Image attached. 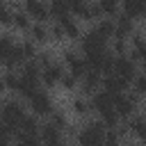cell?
I'll return each instance as SVG.
<instances>
[{
    "label": "cell",
    "mask_w": 146,
    "mask_h": 146,
    "mask_svg": "<svg viewBox=\"0 0 146 146\" xmlns=\"http://www.w3.org/2000/svg\"><path fill=\"white\" fill-rule=\"evenodd\" d=\"M89 0H66V5H68V11H73V14H78L80 11V7L82 5H87Z\"/></svg>",
    "instance_id": "cell-38"
},
{
    "label": "cell",
    "mask_w": 146,
    "mask_h": 146,
    "mask_svg": "<svg viewBox=\"0 0 146 146\" xmlns=\"http://www.w3.org/2000/svg\"><path fill=\"white\" fill-rule=\"evenodd\" d=\"M132 32H135V21L128 18L125 14H116V18H114V36L128 39Z\"/></svg>",
    "instance_id": "cell-11"
},
{
    "label": "cell",
    "mask_w": 146,
    "mask_h": 146,
    "mask_svg": "<svg viewBox=\"0 0 146 146\" xmlns=\"http://www.w3.org/2000/svg\"><path fill=\"white\" fill-rule=\"evenodd\" d=\"M11 46H14L11 34H0V64H5V59H7L9 50H11Z\"/></svg>",
    "instance_id": "cell-28"
},
{
    "label": "cell",
    "mask_w": 146,
    "mask_h": 146,
    "mask_svg": "<svg viewBox=\"0 0 146 146\" xmlns=\"http://www.w3.org/2000/svg\"><path fill=\"white\" fill-rule=\"evenodd\" d=\"M48 39H52V41H62V39H66V36H64V30H62L59 23H55V25L48 30Z\"/></svg>",
    "instance_id": "cell-36"
},
{
    "label": "cell",
    "mask_w": 146,
    "mask_h": 146,
    "mask_svg": "<svg viewBox=\"0 0 146 146\" xmlns=\"http://www.w3.org/2000/svg\"><path fill=\"white\" fill-rule=\"evenodd\" d=\"M27 100H30V110H32L34 116H48L52 112V98L41 89H36Z\"/></svg>",
    "instance_id": "cell-6"
},
{
    "label": "cell",
    "mask_w": 146,
    "mask_h": 146,
    "mask_svg": "<svg viewBox=\"0 0 146 146\" xmlns=\"http://www.w3.org/2000/svg\"><path fill=\"white\" fill-rule=\"evenodd\" d=\"M137 103H139V96H135V94H116V96H112V107H114V112L119 114V119H128V116H132L135 112H137Z\"/></svg>",
    "instance_id": "cell-3"
},
{
    "label": "cell",
    "mask_w": 146,
    "mask_h": 146,
    "mask_svg": "<svg viewBox=\"0 0 146 146\" xmlns=\"http://www.w3.org/2000/svg\"><path fill=\"white\" fill-rule=\"evenodd\" d=\"M119 2H121V0H98L96 5H98V9H100L103 16L114 18V16L119 14Z\"/></svg>",
    "instance_id": "cell-23"
},
{
    "label": "cell",
    "mask_w": 146,
    "mask_h": 146,
    "mask_svg": "<svg viewBox=\"0 0 146 146\" xmlns=\"http://www.w3.org/2000/svg\"><path fill=\"white\" fill-rule=\"evenodd\" d=\"M2 78H5V87H7V91H14L16 84H18V75H16L14 71H7V73H2Z\"/></svg>",
    "instance_id": "cell-34"
},
{
    "label": "cell",
    "mask_w": 146,
    "mask_h": 146,
    "mask_svg": "<svg viewBox=\"0 0 146 146\" xmlns=\"http://www.w3.org/2000/svg\"><path fill=\"white\" fill-rule=\"evenodd\" d=\"M14 141H16V146H41L39 135H30V132H21V130H16Z\"/></svg>",
    "instance_id": "cell-21"
},
{
    "label": "cell",
    "mask_w": 146,
    "mask_h": 146,
    "mask_svg": "<svg viewBox=\"0 0 146 146\" xmlns=\"http://www.w3.org/2000/svg\"><path fill=\"white\" fill-rule=\"evenodd\" d=\"M48 14L55 16V18H62L64 14H71V11H68L66 0H50V2H48Z\"/></svg>",
    "instance_id": "cell-25"
},
{
    "label": "cell",
    "mask_w": 146,
    "mask_h": 146,
    "mask_svg": "<svg viewBox=\"0 0 146 146\" xmlns=\"http://www.w3.org/2000/svg\"><path fill=\"white\" fill-rule=\"evenodd\" d=\"M78 18H82V21H98L103 14H100V9H98V5L96 2H87V5H82L80 7V11L75 14Z\"/></svg>",
    "instance_id": "cell-18"
},
{
    "label": "cell",
    "mask_w": 146,
    "mask_h": 146,
    "mask_svg": "<svg viewBox=\"0 0 146 146\" xmlns=\"http://www.w3.org/2000/svg\"><path fill=\"white\" fill-rule=\"evenodd\" d=\"M100 87H103V91H107L110 96H116V94H121V91L128 89V82H125L123 78L114 75V73H107V75H100Z\"/></svg>",
    "instance_id": "cell-9"
},
{
    "label": "cell",
    "mask_w": 146,
    "mask_h": 146,
    "mask_svg": "<svg viewBox=\"0 0 146 146\" xmlns=\"http://www.w3.org/2000/svg\"><path fill=\"white\" fill-rule=\"evenodd\" d=\"M103 146H121V130L107 128L103 135Z\"/></svg>",
    "instance_id": "cell-27"
},
{
    "label": "cell",
    "mask_w": 146,
    "mask_h": 146,
    "mask_svg": "<svg viewBox=\"0 0 146 146\" xmlns=\"http://www.w3.org/2000/svg\"><path fill=\"white\" fill-rule=\"evenodd\" d=\"M59 84H62L66 91H71V89H75V87H78V78H75V75H71V73H62Z\"/></svg>",
    "instance_id": "cell-31"
},
{
    "label": "cell",
    "mask_w": 146,
    "mask_h": 146,
    "mask_svg": "<svg viewBox=\"0 0 146 146\" xmlns=\"http://www.w3.org/2000/svg\"><path fill=\"white\" fill-rule=\"evenodd\" d=\"M80 80H82V94H84V96H91V94L100 87V73L94 71V68H87V73H84Z\"/></svg>",
    "instance_id": "cell-12"
},
{
    "label": "cell",
    "mask_w": 146,
    "mask_h": 146,
    "mask_svg": "<svg viewBox=\"0 0 146 146\" xmlns=\"http://www.w3.org/2000/svg\"><path fill=\"white\" fill-rule=\"evenodd\" d=\"M130 84H132V94L141 98V96H144V91H146V78H144V73H139V71H137V75L132 78V82H130Z\"/></svg>",
    "instance_id": "cell-29"
},
{
    "label": "cell",
    "mask_w": 146,
    "mask_h": 146,
    "mask_svg": "<svg viewBox=\"0 0 146 146\" xmlns=\"http://www.w3.org/2000/svg\"><path fill=\"white\" fill-rule=\"evenodd\" d=\"M34 59H36V64H39V66H46V64H50V62H52V52H50V50H41V52H36V55H34Z\"/></svg>",
    "instance_id": "cell-37"
},
{
    "label": "cell",
    "mask_w": 146,
    "mask_h": 146,
    "mask_svg": "<svg viewBox=\"0 0 146 146\" xmlns=\"http://www.w3.org/2000/svg\"><path fill=\"white\" fill-rule=\"evenodd\" d=\"M18 130L21 132H30V135H39V121H36V116L32 114V116H23L21 119V123H18Z\"/></svg>",
    "instance_id": "cell-22"
},
{
    "label": "cell",
    "mask_w": 146,
    "mask_h": 146,
    "mask_svg": "<svg viewBox=\"0 0 146 146\" xmlns=\"http://www.w3.org/2000/svg\"><path fill=\"white\" fill-rule=\"evenodd\" d=\"M91 110H96V112H103V110H107V107H112V96L107 94V91H103V89H96L94 94H91Z\"/></svg>",
    "instance_id": "cell-16"
},
{
    "label": "cell",
    "mask_w": 146,
    "mask_h": 146,
    "mask_svg": "<svg viewBox=\"0 0 146 146\" xmlns=\"http://www.w3.org/2000/svg\"><path fill=\"white\" fill-rule=\"evenodd\" d=\"M62 73H64L62 64H57V62H50V64L41 66V75H39V80H41L46 87H55V84H59V78H62Z\"/></svg>",
    "instance_id": "cell-8"
},
{
    "label": "cell",
    "mask_w": 146,
    "mask_h": 146,
    "mask_svg": "<svg viewBox=\"0 0 146 146\" xmlns=\"http://www.w3.org/2000/svg\"><path fill=\"white\" fill-rule=\"evenodd\" d=\"M119 7H121L123 14H125L128 18H132V21H137V18L144 16V0H121Z\"/></svg>",
    "instance_id": "cell-13"
},
{
    "label": "cell",
    "mask_w": 146,
    "mask_h": 146,
    "mask_svg": "<svg viewBox=\"0 0 146 146\" xmlns=\"http://www.w3.org/2000/svg\"><path fill=\"white\" fill-rule=\"evenodd\" d=\"M2 91H7V87H5V78L0 75V94H2Z\"/></svg>",
    "instance_id": "cell-39"
},
{
    "label": "cell",
    "mask_w": 146,
    "mask_h": 146,
    "mask_svg": "<svg viewBox=\"0 0 146 146\" xmlns=\"http://www.w3.org/2000/svg\"><path fill=\"white\" fill-rule=\"evenodd\" d=\"M80 46H82V52H84V55L107 50V41H105V39H103L96 30H89V32L80 34Z\"/></svg>",
    "instance_id": "cell-5"
},
{
    "label": "cell",
    "mask_w": 146,
    "mask_h": 146,
    "mask_svg": "<svg viewBox=\"0 0 146 146\" xmlns=\"http://www.w3.org/2000/svg\"><path fill=\"white\" fill-rule=\"evenodd\" d=\"M23 62H25V55H23V50H21V43H14L11 50H9V55H7V59H5V64H7L9 71H14V68L21 66Z\"/></svg>",
    "instance_id": "cell-17"
},
{
    "label": "cell",
    "mask_w": 146,
    "mask_h": 146,
    "mask_svg": "<svg viewBox=\"0 0 146 146\" xmlns=\"http://www.w3.org/2000/svg\"><path fill=\"white\" fill-rule=\"evenodd\" d=\"M21 50H23L25 59H34V55H36V43L27 39V41H23V43H21Z\"/></svg>",
    "instance_id": "cell-32"
},
{
    "label": "cell",
    "mask_w": 146,
    "mask_h": 146,
    "mask_svg": "<svg viewBox=\"0 0 146 146\" xmlns=\"http://www.w3.org/2000/svg\"><path fill=\"white\" fill-rule=\"evenodd\" d=\"M39 139H41L43 146H52V144L62 141V130H59L52 121H48V123H39Z\"/></svg>",
    "instance_id": "cell-10"
},
{
    "label": "cell",
    "mask_w": 146,
    "mask_h": 146,
    "mask_svg": "<svg viewBox=\"0 0 146 146\" xmlns=\"http://www.w3.org/2000/svg\"><path fill=\"white\" fill-rule=\"evenodd\" d=\"M27 30H30V41H34V43L48 41V27H46L43 23H34V25H30Z\"/></svg>",
    "instance_id": "cell-19"
},
{
    "label": "cell",
    "mask_w": 146,
    "mask_h": 146,
    "mask_svg": "<svg viewBox=\"0 0 146 146\" xmlns=\"http://www.w3.org/2000/svg\"><path fill=\"white\" fill-rule=\"evenodd\" d=\"M14 137V130H9L2 121H0V146H9V139Z\"/></svg>",
    "instance_id": "cell-35"
},
{
    "label": "cell",
    "mask_w": 146,
    "mask_h": 146,
    "mask_svg": "<svg viewBox=\"0 0 146 146\" xmlns=\"http://www.w3.org/2000/svg\"><path fill=\"white\" fill-rule=\"evenodd\" d=\"M112 73H114V75H119V78H123V80L130 84V82H132V78L137 75V64H135L130 57H125V55H114Z\"/></svg>",
    "instance_id": "cell-4"
},
{
    "label": "cell",
    "mask_w": 146,
    "mask_h": 146,
    "mask_svg": "<svg viewBox=\"0 0 146 146\" xmlns=\"http://www.w3.org/2000/svg\"><path fill=\"white\" fill-rule=\"evenodd\" d=\"M11 16H14V9L9 5H0V25H11Z\"/></svg>",
    "instance_id": "cell-33"
},
{
    "label": "cell",
    "mask_w": 146,
    "mask_h": 146,
    "mask_svg": "<svg viewBox=\"0 0 146 146\" xmlns=\"http://www.w3.org/2000/svg\"><path fill=\"white\" fill-rule=\"evenodd\" d=\"M23 7H25V14L30 18H36V23H43V21L50 18L48 5L43 0H23Z\"/></svg>",
    "instance_id": "cell-7"
},
{
    "label": "cell",
    "mask_w": 146,
    "mask_h": 146,
    "mask_svg": "<svg viewBox=\"0 0 146 146\" xmlns=\"http://www.w3.org/2000/svg\"><path fill=\"white\" fill-rule=\"evenodd\" d=\"M57 23L62 25V30H64V36L66 39H80V27H78V23L73 21V16L71 14H64L62 18H57Z\"/></svg>",
    "instance_id": "cell-15"
},
{
    "label": "cell",
    "mask_w": 146,
    "mask_h": 146,
    "mask_svg": "<svg viewBox=\"0 0 146 146\" xmlns=\"http://www.w3.org/2000/svg\"><path fill=\"white\" fill-rule=\"evenodd\" d=\"M71 110H73V114H78V116H84V114H89L91 105H89V100H87V98L78 96V98H73V100H71Z\"/></svg>",
    "instance_id": "cell-26"
},
{
    "label": "cell",
    "mask_w": 146,
    "mask_h": 146,
    "mask_svg": "<svg viewBox=\"0 0 146 146\" xmlns=\"http://www.w3.org/2000/svg\"><path fill=\"white\" fill-rule=\"evenodd\" d=\"M11 25L18 27V30H27V27H30V16H27L25 11H14V16H11Z\"/></svg>",
    "instance_id": "cell-30"
},
{
    "label": "cell",
    "mask_w": 146,
    "mask_h": 146,
    "mask_svg": "<svg viewBox=\"0 0 146 146\" xmlns=\"http://www.w3.org/2000/svg\"><path fill=\"white\" fill-rule=\"evenodd\" d=\"M39 75H41V66L36 64V59H25L21 64V78L23 80H30V82L39 84Z\"/></svg>",
    "instance_id": "cell-14"
},
{
    "label": "cell",
    "mask_w": 146,
    "mask_h": 146,
    "mask_svg": "<svg viewBox=\"0 0 146 146\" xmlns=\"http://www.w3.org/2000/svg\"><path fill=\"white\" fill-rule=\"evenodd\" d=\"M0 5H2V0H0Z\"/></svg>",
    "instance_id": "cell-40"
},
{
    "label": "cell",
    "mask_w": 146,
    "mask_h": 146,
    "mask_svg": "<svg viewBox=\"0 0 146 146\" xmlns=\"http://www.w3.org/2000/svg\"><path fill=\"white\" fill-rule=\"evenodd\" d=\"M105 41H110L112 36H114V21H110V18H103V21H98V25L94 27Z\"/></svg>",
    "instance_id": "cell-24"
},
{
    "label": "cell",
    "mask_w": 146,
    "mask_h": 146,
    "mask_svg": "<svg viewBox=\"0 0 146 146\" xmlns=\"http://www.w3.org/2000/svg\"><path fill=\"white\" fill-rule=\"evenodd\" d=\"M25 116V110H23V103L21 100H16V98H11V100H5L2 105H0V121L9 128V130H18V123H21V119Z\"/></svg>",
    "instance_id": "cell-2"
},
{
    "label": "cell",
    "mask_w": 146,
    "mask_h": 146,
    "mask_svg": "<svg viewBox=\"0 0 146 146\" xmlns=\"http://www.w3.org/2000/svg\"><path fill=\"white\" fill-rule=\"evenodd\" d=\"M105 125H103V121L98 119V121H89L82 130H78L75 132V137H78V146H103V135H105Z\"/></svg>",
    "instance_id": "cell-1"
},
{
    "label": "cell",
    "mask_w": 146,
    "mask_h": 146,
    "mask_svg": "<svg viewBox=\"0 0 146 146\" xmlns=\"http://www.w3.org/2000/svg\"><path fill=\"white\" fill-rule=\"evenodd\" d=\"M36 89H39V84H36V82L23 80V78L18 75V84H16V89H14V91H16L18 96H23V98H30V96H32V94H34Z\"/></svg>",
    "instance_id": "cell-20"
},
{
    "label": "cell",
    "mask_w": 146,
    "mask_h": 146,
    "mask_svg": "<svg viewBox=\"0 0 146 146\" xmlns=\"http://www.w3.org/2000/svg\"><path fill=\"white\" fill-rule=\"evenodd\" d=\"M0 105H2V103H0Z\"/></svg>",
    "instance_id": "cell-41"
}]
</instances>
